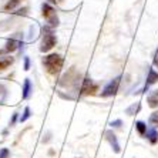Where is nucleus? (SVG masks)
Returning a JSON list of instances; mask_svg holds the SVG:
<instances>
[{
  "label": "nucleus",
  "instance_id": "nucleus-1",
  "mask_svg": "<svg viewBox=\"0 0 158 158\" xmlns=\"http://www.w3.org/2000/svg\"><path fill=\"white\" fill-rule=\"evenodd\" d=\"M43 64L48 74L56 76V74H59L60 70H61L63 59H61V56H59V54H48L43 59Z\"/></svg>",
  "mask_w": 158,
  "mask_h": 158
},
{
  "label": "nucleus",
  "instance_id": "nucleus-2",
  "mask_svg": "<svg viewBox=\"0 0 158 158\" xmlns=\"http://www.w3.org/2000/svg\"><path fill=\"white\" fill-rule=\"evenodd\" d=\"M41 10H43V17L47 20V23L50 26L52 27L59 26V17L56 15V10L50 6V4H43Z\"/></svg>",
  "mask_w": 158,
  "mask_h": 158
},
{
  "label": "nucleus",
  "instance_id": "nucleus-3",
  "mask_svg": "<svg viewBox=\"0 0 158 158\" xmlns=\"http://www.w3.org/2000/svg\"><path fill=\"white\" fill-rule=\"evenodd\" d=\"M56 43H57V39H56L54 34H53L52 31L46 33L44 34V37H43V41H41L40 52L46 53V52H48V50H52V48L56 46Z\"/></svg>",
  "mask_w": 158,
  "mask_h": 158
},
{
  "label": "nucleus",
  "instance_id": "nucleus-4",
  "mask_svg": "<svg viewBox=\"0 0 158 158\" xmlns=\"http://www.w3.org/2000/svg\"><path fill=\"white\" fill-rule=\"evenodd\" d=\"M98 90V85L90 78H84L83 85H81V94L84 96H90V94H96V91Z\"/></svg>",
  "mask_w": 158,
  "mask_h": 158
},
{
  "label": "nucleus",
  "instance_id": "nucleus-5",
  "mask_svg": "<svg viewBox=\"0 0 158 158\" xmlns=\"http://www.w3.org/2000/svg\"><path fill=\"white\" fill-rule=\"evenodd\" d=\"M120 80H121L120 77L114 78V80H111L110 83H108V84H107L106 87H104L103 93H101V96H103V97L114 96L115 93H117V90H118V84H120Z\"/></svg>",
  "mask_w": 158,
  "mask_h": 158
},
{
  "label": "nucleus",
  "instance_id": "nucleus-6",
  "mask_svg": "<svg viewBox=\"0 0 158 158\" xmlns=\"http://www.w3.org/2000/svg\"><path fill=\"white\" fill-rule=\"evenodd\" d=\"M106 135H107V140L110 141V144H111V147H113V150H114V152H120V145H118V143H117V137H115L114 132L107 131Z\"/></svg>",
  "mask_w": 158,
  "mask_h": 158
},
{
  "label": "nucleus",
  "instance_id": "nucleus-7",
  "mask_svg": "<svg viewBox=\"0 0 158 158\" xmlns=\"http://www.w3.org/2000/svg\"><path fill=\"white\" fill-rule=\"evenodd\" d=\"M20 46H22V43L19 40H16V39H9L7 43H6V52H9V53L15 52V50H17Z\"/></svg>",
  "mask_w": 158,
  "mask_h": 158
},
{
  "label": "nucleus",
  "instance_id": "nucleus-8",
  "mask_svg": "<svg viewBox=\"0 0 158 158\" xmlns=\"http://www.w3.org/2000/svg\"><path fill=\"white\" fill-rule=\"evenodd\" d=\"M31 93V83H30L29 78L24 80V84H23V93H22V98L23 100H27Z\"/></svg>",
  "mask_w": 158,
  "mask_h": 158
},
{
  "label": "nucleus",
  "instance_id": "nucleus-9",
  "mask_svg": "<svg viewBox=\"0 0 158 158\" xmlns=\"http://www.w3.org/2000/svg\"><path fill=\"white\" fill-rule=\"evenodd\" d=\"M148 106H150L151 108L158 107V90L152 91L150 96H148Z\"/></svg>",
  "mask_w": 158,
  "mask_h": 158
},
{
  "label": "nucleus",
  "instance_id": "nucleus-10",
  "mask_svg": "<svg viewBox=\"0 0 158 158\" xmlns=\"http://www.w3.org/2000/svg\"><path fill=\"white\" fill-rule=\"evenodd\" d=\"M157 81H158V73H155V70H152V69H151V70L148 71L147 85H150V84H154V83H157Z\"/></svg>",
  "mask_w": 158,
  "mask_h": 158
},
{
  "label": "nucleus",
  "instance_id": "nucleus-11",
  "mask_svg": "<svg viewBox=\"0 0 158 158\" xmlns=\"http://www.w3.org/2000/svg\"><path fill=\"white\" fill-rule=\"evenodd\" d=\"M10 64H13V59H11V57H4V59H0V71L6 70Z\"/></svg>",
  "mask_w": 158,
  "mask_h": 158
},
{
  "label": "nucleus",
  "instance_id": "nucleus-12",
  "mask_svg": "<svg viewBox=\"0 0 158 158\" xmlns=\"http://www.w3.org/2000/svg\"><path fill=\"white\" fill-rule=\"evenodd\" d=\"M147 137H148V140H150L151 144H155L158 141V132L155 131L154 128H150L147 131Z\"/></svg>",
  "mask_w": 158,
  "mask_h": 158
},
{
  "label": "nucleus",
  "instance_id": "nucleus-13",
  "mask_svg": "<svg viewBox=\"0 0 158 158\" xmlns=\"http://www.w3.org/2000/svg\"><path fill=\"white\" fill-rule=\"evenodd\" d=\"M22 2L23 0H9L7 3L4 4V10H13V9H15L16 6H19Z\"/></svg>",
  "mask_w": 158,
  "mask_h": 158
},
{
  "label": "nucleus",
  "instance_id": "nucleus-14",
  "mask_svg": "<svg viewBox=\"0 0 158 158\" xmlns=\"http://www.w3.org/2000/svg\"><path fill=\"white\" fill-rule=\"evenodd\" d=\"M30 107H26V108H24V111H23V115L22 117H20V123H24V121H27V120H29L30 118Z\"/></svg>",
  "mask_w": 158,
  "mask_h": 158
},
{
  "label": "nucleus",
  "instance_id": "nucleus-15",
  "mask_svg": "<svg viewBox=\"0 0 158 158\" xmlns=\"http://www.w3.org/2000/svg\"><path fill=\"white\" fill-rule=\"evenodd\" d=\"M135 125H137V130H138V132H140L141 135H144V134H145V131H147V127H145V124H144L143 121H138Z\"/></svg>",
  "mask_w": 158,
  "mask_h": 158
},
{
  "label": "nucleus",
  "instance_id": "nucleus-16",
  "mask_svg": "<svg viewBox=\"0 0 158 158\" xmlns=\"http://www.w3.org/2000/svg\"><path fill=\"white\" fill-rule=\"evenodd\" d=\"M150 123L152 125H158V111H154L150 117Z\"/></svg>",
  "mask_w": 158,
  "mask_h": 158
},
{
  "label": "nucleus",
  "instance_id": "nucleus-17",
  "mask_svg": "<svg viewBox=\"0 0 158 158\" xmlns=\"http://www.w3.org/2000/svg\"><path fill=\"white\" fill-rule=\"evenodd\" d=\"M10 157V151L7 148H2L0 150V158H9Z\"/></svg>",
  "mask_w": 158,
  "mask_h": 158
},
{
  "label": "nucleus",
  "instance_id": "nucleus-18",
  "mask_svg": "<svg viewBox=\"0 0 158 158\" xmlns=\"http://www.w3.org/2000/svg\"><path fill=\"white\" fill-rule=\"evenodd\" d=\"M17 117H19V113H15L13 117H11V120H10V123H9V125H15V123L17 121Z\"/></svg>",
  "mask_w": 158,
  "mask_h": 158
},
{
  "label": "nucleus",
  "instance_id": "nucleus-19",
  "mask_svg": "<svg viewBox=\"0 0 158 158\" xmlns=\"http://www.w3.org/2000/svg\"><path fill=\"white\" fill-rule=\"evenodd\" d=\"M30 69V60H29V57H26L24 59V70H29Z\"/></svg>",
  "mask_w": 158,
  "mask_h": 158
},
{
  "label": "nucleus",
  "instance_id": "nucleus-20",
  "mask_svg": "<svg viewBox=\"0 0 158 158\" xmlns=\"http://www.w3.org/2000/svg\"><path fill=\"white\" fill-rule=\"evenodd\" d=\"M110 125H111V127H120V125H121V121H120V120H117V121H113Z\"/></svg>",
  "mask_w": 158,
  "mask_h": 158
},
{
  "label": "nucleus",
  "instance_id": "nucleus-21",
  "mask_svg": "<svg viewBox=\"0 0 158 158\" xmlns=\"http://www.w3.org/2000/svg\"><path fill=\"white\" fill-rule=\"evenodd\" d=\"M4 91H6V88H4V85L0 84V96H2V94H3Z\"/></svg>",
  "mask_w": 158,
  "mask_h": 158
},
{
  "label": "nucleus",
  "instance_id": "nucleus-22",
  "mask_svg": "<svg viewBox=\"0 0 158 158\" xmlns=\"http://www.w3.org/2000/svg\"><path fill=\"white\" fill-rule=\"evenodd\" d=\"M48 155H54V150H50V151H48Z\"/></svg>",
  "mask_w": 158,
  "mask_h": 158
},
{
  "label": "nucleus",
  "instance_id": "nucleus-23",
  "mask_svg": "<svg viewBox=\"0 0 158 158\" xmlns=\"http://www.w3.org/2000/svg\"><path fill=\"white\" fill-rule=\"evenodd\" d=\"M50 2H52V3H54V4H56V3H59L60 0H50Z\"/></svg>",
  "mask_w": 158,
  "mask_h": 158
},
{
  "label": "nucleus",
  "instance_id": "nucleus-24",
  "mask_svg": "<svg viewBox=\"0 0 158 158\" xmlns=\"http://www.w3.org/2000/svg\"><path fill=\"white\" fill-rule=\"evenodd\" d=\"M155 57H158V52H157V54H155Z\"/></svg>",
  "mask_w": 158,
  "mask_h": 158
}]
</instances>
